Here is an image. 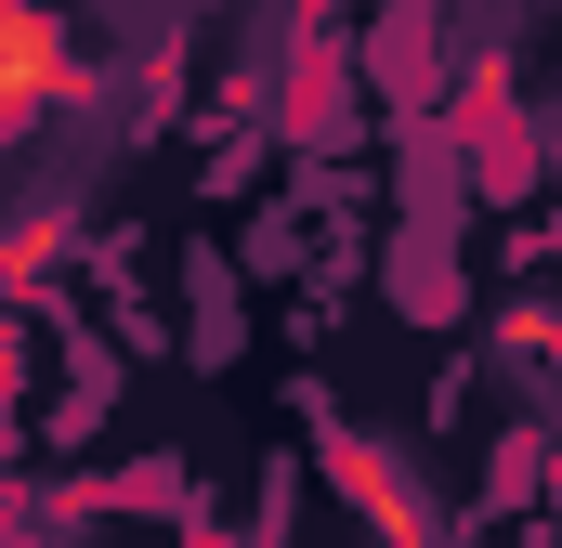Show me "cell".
I'll use <instances>...</instances> for the list:
<instances>
[{
    "instance_id": "6da1fadb",
    "label": "cell",
    "mask_w": 562,
    "mask_h": 548,
    "mask_svg": "<svg viewBox=\"0 0 562 548\" xmlns=\"http://www.w3.org/2000/svg\"><path fill=\"white\" fill-rule=\"evenodd\" d=\"M0 92H53V26L0 13Z\"/></svg>"
}]
</instances>
